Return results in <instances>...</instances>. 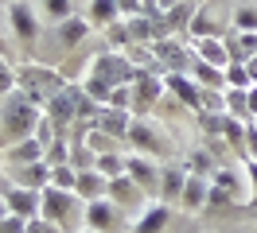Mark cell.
<instances>
[{"label": "cell", "instance_id": "obj_7", "mask_svg": "<svg viewBox=\"0 0 257 233\" xmlns=\"http://www.w3.org/2000/svg\"><path fill=\"white\" fill-rule=\"evenodd\" d=\"M12 24H16V31L24 35V39H32L35 35V16L28 4H12Z\"/></svg>", "mask_w": 257, "mask_h": 233}, {"label": "cell", "instance_id": "obj_8", "mask_svg": "<svg viewBox=\"0 0 257 233\" xmlns=\"http://www.w3.org/2000/svg\"><path fill=\"white\" fill-rule=\"evenodd\" d=\"M125 175H133V183H137V186H145V190H148V186H152V183H156V171L148 167L145 159H128Z\"/></svg>", "mask_w": 257, "mask_h": 233}, {"label": "cell", "instance_id": "obj_13", "mask_svg": "<svg viewBox=\"0 0 257 233\" xmlns=\"http://www.w3.org/2000/svg\"><path fill=\"white\" fill-rule=\"evenodd\" d=\"M113 8H117V0H94V4H90V20H94V24H109Z\"/></svg>", "mask_w": 257, "mask_h": 233}, {"label": "cell", "instance_id": "obj_6", "mask_svg": "<svg viewBox=\"0 0 257 233\" xmlns=\"http://www.w3.org/2000/svg\"><path fill=\"white\" fill-rule=\"evenodd\" d=\"M203 202H207V179L191 175V179H187V186H183V206H187V210H195V206H203Z\"/></svg>", "mask_w": 257, "mask_h": 233}, {"label": "cell", "instance_id": "obj_14", "mask_svg": "<svg viewBox=\"0 0 257 233\" xmlns=\"http://www.w3.org/2000/svg\"><path fill=\"white\" fill-rule=\"evenodd\" d=\"M199 51H203V59H207V62H214V66H226V51H222V43L207 39V43H199Z\"/></svg>", "mask_w": 257, "mask_h": 233}, {"label": "cell", "instance_id": "obj_10", "mask_svg": "<svg viewBox=\"0 0 257 233\" xmlns=\"http://www.w3.org/2000/svg\"><path fill=\"white\" fill-rule=\"evenodd\" d=\"M164 225H168V206H152L145 214V221L137 225V233H160Z\"/></svg>", "mask_w": 257, "mask_h": 233}, {"label": "cell", "instance_id": "obj_2", "mask_svg": "<svg viewBox=\"0 0 257 233\" xmlns=\"http://www.w3.org/2000/svg\"><path fill=\"white\" fill-rule=\"evenodd\" d=\"M8 206H12V214H20V217H35L39 206H43V194H35L32 186H20V190H8Z\"/></svg>", "mask_w": 257, "mask_h": 233}, {"label": "cell", "instance_id": "obj_23", "mask_svg": "<svg viewBox=\"0 0 257 233\" xmlns=\"http://www.w3.org/2000/svg\"><path fill=\"white\" fill-rule=\"evenodd\" d=\"M8 90H12V70L0 62V93H8Z\"/></svg>", "mask_w": 257, "mask_h": 233}, {"label": "cell", "instance_id": "obj_26", "mask_svg": "<svg viewBox=\"0 0 257 233\" xmlns=\"http://www.w3.org/2000/svg\"><path fill=\"white\" fill-rule=\"evenodd\" d=\"M249 175H253V183H257V163H249Z\"/></svg>", "mask_w": 257, "mask_h": 233}, {"label": "cell", "instance_id": "obj_24", "mask_svg": "<svg viewBox=\"0 0 257 233\" xmlns=\"http://www.w3.org/2000/svg\"><path fill=\"white\" fill-rule=\"evenodd\" d=\"M245 105H249V117H257V86L245 90Z\"/></svg>", "mask_w": 257, "mask_h": 233}, {"label": "cell", "instance_id": "obj_17", "mask_svg": "<svg viewBox=\"0 0 257 233\" xmlns=\"http://www.w3.org/2000/svg\"><path fill=\"white\" fill-rule=\"evenodd\" d=\"M82 35H86V24H82V20H66L63 24V43H78Z\"/></svg>", "mask_w": 257, "mask_h": 233}, {"label": "cell", "instance_id": "obj_1", "mask_svg": "<svg viewBox=\"0 0 257 233\" xmlns=\"http://www.w3.org/2000/svg\"><path fill=\"white\" fill-rule=\"evenodd\" d=\"M97 70H117V78H125V82L133 78V70H128L121 59H101V62H97ZM109 86H113L109 78H97V74L90 78V93H94V97H101V101L109 97Z\"/></svg>", "mask_w": 257, "mask_h": 233}, {"label": "cell", "instance_id": "obj_9", "mask_svg": "<svg viewBox=\"0 0 257 233\" xmlns=\"http://www.w3.org/2000/svg\"><path fill=\"white\" fill-rule=\"evenodd\" d=\"M47 179H51V171H47V163H32V167H24L20 171V186H47Z\"/></svg>", "mask_w": 257, "mask_h": 233}, {"label": "cell", "instance_id": "obj_16", "mask_svg": "<svg viewBox=\"0 0 257 233\" xmlns=\"http://www.w3.org/2000/svg\"><path fill=\"white\" fill-rule=\"evenodd\" d=\"M183 186H187V179L179 175V171H164V190L176 198V194H183Z\"/></svg>", "mask_w": 257, "mask_h": 233}, {"label": "cell", "instance_id": "obj_3", "mask_svg": "<svg viewBox=\"0 0 257 233\" xmlns=\"http://www.w3.org/2000/svg\"><path fill=\"white\" fill-rule=\"evenodd\" d=\"M66 210H70V194H66V190H59V186L43 190V217H47V221H63Z\"/></svg>", "mask_w": 257, "mask_h": 233}, {"label": "cell", "instance_id": "obj_22", "mask_svg": "<svg viewBox=\"0 0 257 233\" xmlns=\"http://www.w3.org/2000/svg\"><path fill=\"white\" fill-rule=\"evenodd\" d=\"M28 233H59V229H55V221H47V217H35V221H28Z\"/></svg>", "mask_w": 257, "mask_h": 233}, {"label": "cell", "instance_id": "obj_20", "mask_svg": "<svg viewBox=\"0 0 257 233\" xmlns=\"http://www.w3.org/2000/svg\"><path fill=\"white\" fill-rule=\"evenodd\" d=\"M0 233H28V225H24L20 214H8L4 221H0Z\"/></svg>", "mask_w": 257, "mask_h": 233}, {"label": "cell", "instance_id": "obj_4", "mask_svg": "<svg viewBox=\"0 0 257 233\" xmlns=\"http://www.w3.org/2000/svg\"><path fill=\"white\" fill-rule=\"evenodd\" d=\"M74 190H78L82 198L94 202V198H101V194L109 190V179H105V175H101L97 167H94V171H82V175H78V186H74Z\"/></svg>", "mask_w": 257, "mask_h": 233}, {"label": "cell", "instance_id": "obj_18", "mask_svg": "<svg viewBox=\"0 0 257 233\" xmlns=\"http://www.w3.org/2000/svg\"><path fill=\"white\" fill-rule=\"evenodd\" d=\"M234 24H238L241 31H257V8H238Z\"/></svg>", "mask_w": 257, "mask_h": 233}, {"label": "cell", "instance_id": "obj_5", "mask_svg": "<svg viewBox=\"0 0 257 233\" xmlns=\"http://www.w3.org/2000/svg\"><path fill=\"white\" fill-rule=\"evenodd\" d=\"M117 206L113 202H105V198H94L90 202V210H86V221L94 225V229H109L113 221H117V214H113Z\"/></svg>", "mask_w": 257, "mask_h": 233}, {"label": "cell", "instance_id": "obj_15", "mask_svg": "<svg viewBox=\"0 0 257 233\" xmlns=\"http://www.w3.org/2000/svg\"><path fill=\"white\" fill-rule=\"evenodd\" d=\"M172 90H176L179 93V97H183V101H191V105H199V90H195V86H191V82H187V78H172Z\"/></svg>", "mask_w": 257, "mask_h": 233}, {"label": "cell", "instance_id": "obj_21", "mask_svg": "<svg viewBox=\"0 0 257 233\" xmlns=\"http://www.w3.org/2000/svg\"><path fill=\"white\" fill-rule=\"evenodd\" d=\"M47 8H51L55 20H66V16H70V0H47Z\"/></svg>", "mask_w": 257, "mask_h": 233}, {"label": "cell", "instance_id": "obj_12", "mask_svg": "<svg viewBox=\"0 0 257 233\" xmlns=\"http://www.w3.org/2000/svg\"><path fill=\"white\" fill-rule=\"evenodd\" d=\"M101 132H113V136H121V132H128V121H125V113H117V109H109V113H101Z\"/></svg>", "mask_w": 257, "mask_h": 233}, {"label": "cell", "instance_id": "obj_19", "mask_svg": "<svg viewBox=\"0 0 257 233\" xmlns=\"http://www.w3.org/2000/svg\"><path fill=\"white\" fill-rule=\"evenodd\" d=\"M12 159H39V140H24L16 152H12Z\"/></svg>", "mask_w": 257, "mask_h": 233}, {"label": "cell", "instance_id": "obj_25", "mask_svg": "<svg viewBox=\"0 0 257 233\" xmlns=\"http://www.w3.org/2000/svg\"><path fill=\"white\" fill-rule=\"evenodd\" d=\"M8 210H12V206H4V202H0V221H4V217H8Z\"/></svg>", "mask_w": 257, "mask_h": 233}, {"label": "cell", "instance_id": "obj_11", "mask_svg": "<svg viewBox=\"0 0 257 233\" xmlns=\"http://www.w3.org/2000/svg\"><path fill=\"white\" fill-rule=\"evenodd\" d=\"M51 186H59V190H74V186H78V171L70 167V163H66V167H51Z\"/></svg>", "mask_w": 257, "mask_h": 233}]
</instances>
